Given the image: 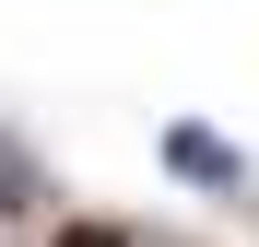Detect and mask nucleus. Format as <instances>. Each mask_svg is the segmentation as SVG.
<instances>
[{"label":"nucleus","mask_w":259,"mask_h":247,"mask_svg":"<svg viewBox=\"0 0 259 247\" xmlns=\"http://www.w3.org/2000/svg\"><path fill=\"white\" fill-rule=\"evenodd\" d=\"M165 165H177L189 188H224V200H247V165L212 141V130H165Z\"/></svg>","instance_id":"nucleus-1"},{"label":"nucleus","mask_w":259,"mask_h":247,"mask_svg":"<svg viewBox=\"0 0 259 247\" xmlns=\"http://www.w3.org/2000/svg\"><path fill=\"white\" fill-rule=\"evenodd\" d=\"M0 212H35V165H24V141H0Z\"/></svg>","instance_id":"nucleus-2"},{"label":"nucleus","mask_w":259,"mask_h":247,"mask_svg":"<svg viewBox=\"0 0 259 247\" xmlns=\"http://www.w3.org/2000/svg\"><path fill=\"white\" fill-rule=\"evenodd\" d=\"M48 247H142V235H130V224H95V212H71V224H59Z\"/></svg>","instance_id":"nucleus-3"}]
</instances>
